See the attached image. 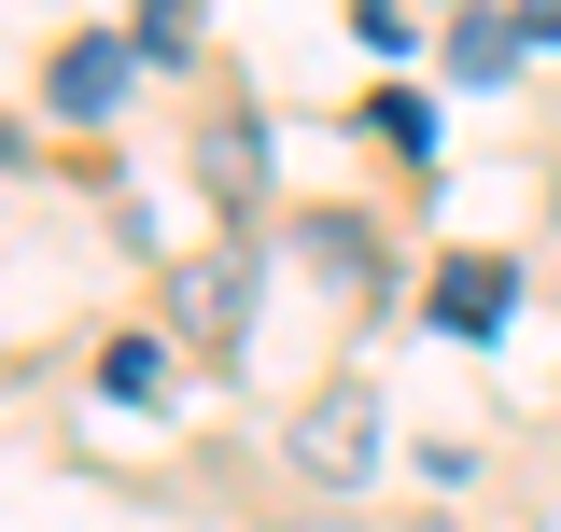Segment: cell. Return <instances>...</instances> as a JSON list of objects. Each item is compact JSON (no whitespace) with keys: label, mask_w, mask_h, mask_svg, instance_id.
I'll list each match as a JSON object with an SVG mask.
<instances>
[{"label":"cell","mask_w":561,"mask_h":532,"mask_svg":"<svg viewBox=\"0 0 561 532\" xmlns=\"http://www.w3.org/2000/svg\"><path fill=\"white\" fill-rule=\"evenodd\" d=\"M295 463L323 476V490H365L379 476V393L365 379H323V393L295 406Z\"/></svg>","instance_id":"1"},{"label":"cell","mask_w":561,"mask_h":532,"mask_svg":"<svg viewBox=\"0 0 561 532\" xmlns=\"http://www.w3.org/2000/svg\"><path fill=\"white\" fill-rule=\"evenodd\" d=\"M505 309H519V266H491V253H463L435 280V323L449 336H505Z\"/></svg>","instance_id":"2"},{"label":"cell","mask_w":561,"mask_h":532,"mask_svg":"<svg viewBox=\"0 0 561 532\" xmlns=\"http://www.w3.org/2000/svg\"><path fill=\"white\" fill-rule=\"evenodd\" d=\"M113 99H127V43H70V57H57V113H70V127H99Z\"/></svg>","instance_id":"3"},{"label":"cell","mask_w":561,"mask_h":532,"mask_svg":"<svg viewBox=\"0 0 561 532\" xmlns=\"http://www.w3.org/2000/svg\"><path fill=\"white\" fill-rule=\"evenodd\" d=\"M239 309H253V294H239V266H183V323H197V350H225Z\"/></svg>","instance_id":"4"},{"label":"cell","mask_w":561,"mask_h":532,"mask_svg":"<svg viewBox=\"0 0 561 532\" xmlns=\"http://www.w3.org/2000/svg\"><path fill=\"white\" fill-rule=\"evenodd\" d=\"M99 393H113V406H154V393H169V350H154V336H113V350H99Z\"/></svg>","instance_id":"5"},{"label":"cell","mask_w":561,"mask_h":532,"mask_svg":"<svg viewBox=\"0 0 561 532\" xmlns=\"http://www.w3.org/2000/svg\"><path fill=\"white\" fill-rule=\"evenodd\" d=\"M505 57H519L505 14H463V28H449V70H463V84H505Z\"/></svg>","instance_id":"6"},{"label":"cell","mask_w":561,"mask_h":532,"mask_svg":"<svg viewBox=\"0 0 561 532\" xmlns=\"http://www.w3.org/2000/svg\"><path fill=\"white\" fill-rule=\"evenodd\" d=\"M379 140H393V154H435V99H408V84H379Z\"/></svg>","instance_id":"7"},{"label":"cell","mask_w":561,"mask_h":532,"mask_svg":"<svg viewBox=\"0 0 561 532\" xmlns=\"http://www.w3.org/2000/svg\"><path fill=\"white\" fill-rule=\"evenodd\" d=\"M183 28H197V0H140V57H183Z\"/></svg>","instance_id":"8"},{"label":"cell","mask_w":561,"mask_h":532,"mask_svg":"<svg viewBox=\"0 0 561 532\" xmlns=\"http://www.w3.org/2000/svg\"><path fill=\"white\" fill-rule=\"evenodd\" d=\"M519 43H561V0H519Z\"/></svg>","instance_id":"9"}]
</instances>
